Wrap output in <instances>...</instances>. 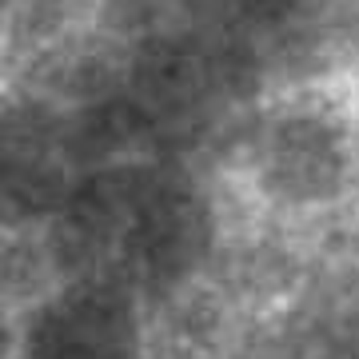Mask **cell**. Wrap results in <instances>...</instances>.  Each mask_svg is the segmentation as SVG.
Segmentation results:
<instances>
[{"mask_svg": "<svg viewBox=\"0 0 359 359\" xmlns=\"http://www.w3.org/2000/svg\"><path fill=\"white\" fill-rule=\"evenodd\" d=\"M88 168L68 108L0 100V228L48 224Z\"/></svg>", "mask_w": 359, "mask_h": 359, "instance_id": "cell-2", "label": "cell"}, {"mask_svg": "<svg viewBox=\"0 0 359 359\" xmlns=\"http://www.w3.org/2000/svg\"><path fill=\"white\" fill-rule=\"evenodd\" d=\"M259 180L280 200H323L335 196L347 172V140L344 128L323 112H280L256 144Z\"/></svg>", "mask_w": 359, "mask_h": 359, "instance_id": "cell-4", "label": "cell"}, {"mask_svg": "<svg viewBox=\"0 0 359 359\" xmlns=\"http://www.w3.org/2000/svg\"><path fill=\"white\" fill-rule=\"evenodd\" d=\"M48 224L65 276L112 280L136 295L188 280L212 244L204 192L156 160L88 168Z\"/></svg>", "mask_w": 359, "mask_h": 359, "instance_id": "cell-1", "label": "cell"}, {"mask_svg": "<svg viewBox=\"0 0 359 359\" xmlns=\"http://www.w3.org/2000/svg\"><path fill=\"white\" fill-rule=\"evenodd\" d=\"M13 344H16V327L0 308V359H13Z\"/></svg>", "mask_w": 359, "mask_h": 359, "instance_id": "cell-6", "label": "cell"}, {"mask_svg": "<svg viewBox=\"0 0 359 359\" xmlns=\"http://www.w3.org/2000/svg\"><path fill=\"white\" fill-rule=\"evenodd\" d=\"M323 323L327 339L344 359H359V240L339 252L327 287H323Z\"/></svg>", "mask_w": 359, "mask_h": 359, "instance_id": "cell-5", "label": "cell"}, {"mask_svg": "<svg viewBox=\"0 0 359 359\" xmlns=\"http://www.w3.org/2000/svg\"><path fill=\"white\" fill-rule=\"evenodd\" d=\"M140 295L96 276H65L16 327L13 359H136Z\"/></svg>", "mask_w": 359, "mask_h": 359, "instance_id": "cell-3", "label": "cell"}]
</instances>
